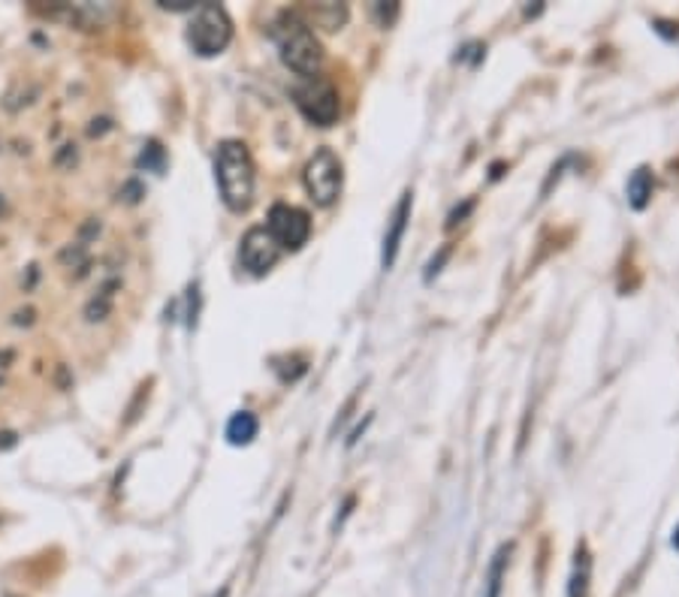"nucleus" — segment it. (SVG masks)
<instances>
[{
    "mask_svg": "<svg viewBox=\"0 0 679 597\" xmlns=\"http://www.w3.org/2000/svg\"><path fill=\"white\" fill-rule=\"evenodd\" d=\"M673 549H679V525H677V531H673Z\"/></svg>",
    "mask_w": 679,
    "mask_h": 597,
    "instance_id": "nucleus-18",
    "label": "nucleus"
},
{
    "mask_svg": "<svg viewBox=\"0 0 679 597\" xmlns=\"http://www.w3.org/2000/svg\"><path fill=\"white\" fill-rule=\"evenodd\" d=\"M447 256H450V248H441V254L435 256L432 263L426 265V275H424L426 281H432V277L438 275V272H441V265H445V260H447Z\"/></svg>",
    "mask_w": 679,
    "mask_h": 597,
    "instance_id": "nucleus-15",
    "label": "nucleus"
},
{
    "mask_svg": "<svg viewBox=\"0 0 679 597\" xmlns=\"http://www.w3.org/2000/svg\"><path fill=\"white\" fill-rule=\"evenodd\" d=\"M312 19L317 24H323L326 31H335V28L347 19V10L345 7H338V3H323V7H314Z\"/></svg>",
    "mask_w": 679,
    "mask_h": 597,
    "instance_id": "nucleus-13",
    "label": "nucleus"
},
{
    "mask_svg": "<svg viewBox=\"0 0 679 597\" xmlns=\"http://www.w3.org/2000/svg\"><path fill=\"white\" fill-rule=\"evenodd\" d=\"M218 597H227V588H223V591H221V595H218Z\"/></svg>",
    "mask_w": 679,
    "mask_h": 597,
    "instance_id": "nucleus-19",
    "label": "nucleus"
},
{
    "mask_svg": "<svg viewBox=\"0 0 679 597\" xmlns=\"http://www.w3.org/2000/svg\"><path fill=\"white\" fill-rule=\"evenodd\" d=\"M471 206H474V202H466V206H462V209H457V211H453V214H450V221H447V227H457V223H459V218H466L468 211H471Z\"/></svg>",
    "mask_w": 679,
    "mask_h": 597,
    "instance_id": "nucleus-17",
    "label": "nucleus"
},
{
    "mask_svg": "<svg viewBox=\"0 0 679 597\" xmlns=\"http://www.w3.org/2000/svg\"><path fill=\"white\" fill-rule=\"evenodd\" d=\"M302 181H305V190H309L314 206H321V209L333 206L342 193V160L335 157L333 148L314 151L312 160L305 164Z\"/></svg>",
    "mask_w": 679,
    "mask_h": 597,
    "instance_id": "nucleus-4",
    "label": "nucleus"
},
{
    "mask_svg": "<svg viewBox=\"0 0 679 597\" xmlns=\"http://www.w3.org/2000/svg\"><path fill=\"white\" fill-rule=\"evenodd\" d=\"M230 40H233V22H230L227 10L218 7V3H202L197 15H194V22H190V49L200 57H215L230 45Z\"/></svg>",
    "mask_w": 679,
    "mask_h": 597,
    "instance_id": "nucleus-3",
    "label": "nucleus"
},
{
    "mask_svg": "<svg viewBox=\"0 0 679 597\" xmlns=\"http://www.w3.org/2000/svg\"><path fill=\"white\" fill-rule=\"evenodd\" d=\"M257 431H260V422H257L254 413L251 410H239V413H233V420L227 422V441L233 443V447H246V443L254 441Z\"/></svg>",
    "mask_w": 679,
    "mask_h": 597,
    "instance_id": "nucleus-11",
    "label": "nucleus"
},
{
    "mask_svg": "<svg viewBox=\"0 0 679 597\" xmlns=\"http://www.w3.org/2000/svg\"><path fill=\"white\" fill-rule=\"evenodd\" d=\"M215 178L223 206L230 211H246L254 199V160L246 145L227 139L215 155Z\"/></svg>",
    "mask_w": 679,
    "mask_h": 597,
    "instance_id": "nucleus-2",
    "label": "nucleus"
},
{
    "mask_svg": "<svg viewBox=\"0 0 679 597\" xmlns=\"http://www.w3.org/2000/svg\"><path fill=\"white\" fill-rule=\"evenodd\" d=\"M652 188H656L652 172H649L646 166L635 169L631 178H628V188H625V193H628V206L635 211H644L646 206H649V199H652Z\"/></svg>",
    "mask_w": 679,
    "mask_h": 597,
    "instance_id": "nucleus-10",
    "label": "nucleus"
},
{
    "mask_svg": "<svg viewBox=\"0 0 679 597\" xmlns=\"http://www.w3.org/2000/svg\"><path fill=\"white\" fill-rule=\"evenodd\" d=\"M483 52H487V49H483V45H480V43H471V45H466V49H462V52H459V55H457V61H468V57H474V61H471V64H478L480 57H483Z\"/></svg>",
    "mask_w": 679,
    "mask_h": 597,
    "instance_id": "nucleus-16",
    "label": "nucleus"
},
{
    "mask_svg": "<svg viewBox=\"0 0 679 597\" xmlns=\"http://www.w3.org/2000/svg\"><path fill=\"white\" fill-rule=\"evenodd\" d=\"M279 242L272 239V232L267 227H254V230L246 232L242 248H239V260H242V265L251 275H267L269 269L279 263Z\"/></svg>",
    "mask_w": 679,
    "mask_h": 597,
    "instance_id": "nucleus-7",
    "label": "nucleus"
},
{
    "mask_svg": "<svg viewBox=\"0 0 679 597\" xmlns=\"http://www.w3.org/2000/svg\"><path fill=\"white\" fill-rule=\"evenodd\" d=\"M372 12L378 15L384 28H390V24L396 22V15H399V3H375V7H372Z\"/></svg>",
    "mask_w": 679,
    "mask_h": 597,
    "instance_id": "nucleus-14",
    "label": "nucleus"
},
{
    "mask_svg": "<svg viewBox=\"0 0 679 597\" xmlns=\"http://www.w3.org/2000/svg\"><path fill=\"white\" fill-rule=\"evenodd\" d=\"M411 202H414L411 190H405L399 199V206L393 211L390 230L384 235V254H380V265H384V269H393L396 256H399L401 239H405V230H408V221H411Z\"/></svg>",
    "mask_w": 679,
    "mask_h": 597,
    "instance_id": "nucleus-8",
    "label": "nucleus"
},
{
    "mask_svg": "<svg viewBox=\"0 0 679 597\" xmlns=\"http://www.w3.org/2000/svg\"><path fill=\"white\" fill-rule=\"evenodd\" d=\"M293 97H296V106H300L302 115L312 124H317V127H333L338 122V112H342L338 91L326 78H309L302 88H296Z\"/></svg>",
    "mask_w": 679,
    "mask_h": 597,
    "instance_id": "nucleus-5",
    "label": "nucleus"
},
{
    "mask_svg": "<svg viewBox=\"0 0 679 597\" xmlns=\"http://www.w3.org/2000/svg\"><path fill=\"white\" fill-rule=\"evenodd\" d=\"M592 586V553L586 543H577L574 549V564L568 576V597H589Z\"/></svg>",
    "mask_w": 679,
    "mask_h": 597,
    "instance_id": "nucleus-9",
    "label": "nucleus"
},
{
    "mask_svg": "<svg viewBox=\"0 0 679 597\" xmlns=\"http://www.w3.org/2000/svg\"><path fill=\"white\" fill-rule=\"evenodd\" d=\"M267 230L272 232V239L279 242L281 251H300L302 244L309 242V235H312V218L302 209H296V206L279 202L269 211Z\"/></svg>",
    "mask_w": 679,
    "mask_h": 597,
    "instance_id": "nucleus-6",
    "label": "nucleus"
},
{
    "mask_svg": "<svg viewBox=\"0 0 679 597\" xmlns=\"http://www.w3.org/2000/svg\"><path fill=\"white\" fill-rule=\"evenodd\" d=\"M508 555H511V546H501L499 553H495V558H492L490 576H487V597H501V583H504Z\"/></svg>",
    "mask_w": 679,
    "mask_h": 597,
    "instance_id": "nucleus-12",
    "label": "nucleus"
},
{
    "mask_svg": "<svg viewBox=\"0 0 679 597\" xmlns=\"http://www.w3.org/2000/svg\"><path fill=\"white\" fill-rule=\"evenodd\" d=\"M272 40L279 45V55L288 70L296 76L314 78L323 64V49L314 36L312 24L305 22L296 12H284L272 24Z\"/></svg>",
    "mask_w": 679,
    "mask_h": 597,
    "instance_id": "nucleus-1",
    "label": "nucleus"
}]
</instances>
